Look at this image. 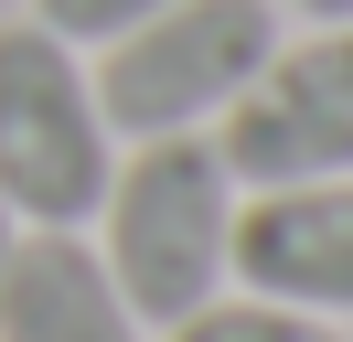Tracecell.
Instances as JSON below:
<instances>
[{
	"mask_svg": "<svg viewBox=\"0 0 353 342\" xmlns=\"http://www.w3.org/2000/svg\"><path fill=\"white\" fill-rule=\"evenodd\" d=\"M236 203H246V182L225 171L214 128L139 139L129 161L108 171V203H97L108 246L97 256H108L118 299H129L150 332H172L203 299H225V278H236Z\"/></svg>",
	"mask_w": 353,
	"mask_h": 342,
	"instance_id": "1",
	"label": "cell"
},
{
	"mask_svg": "<svg viewBox=\"0 0 353 342\" xmlns=\"http://www.w3.org/2000/svg\"><path fill=\"white\" fill-rule=\"evenodd\" d=\"M268 54H279L268 0H172V11L129 21L118 43H97V118H108V139L214 128L257 86Z\"/></svg>",
	"mask_w": 353,
	"mask_h": 342,
	"instance_id": "2",
	"label": "cell"
},
{
	"mask_svg": "<svg viewBox=\"0 0 353 342\" xmlns=\"http://www.w3.org/2000/svg\"><path fill=\"white\" fill-rule=\"evenodd\" d=\"M108 118H97V75L75 43L43 21H0V214L11 225H86L108 203Z\"/></svg>",
	"mask_w": 353,
	"mask_h": 342,
	"instance_id": "3",
	"label": "cell"
},
{
	"mask_svg": "<svg viewBox=\"0 0 353 342\" xmlns=\"http://www.w3.org/2000/svg\"><path fill=\"white\" fill-rule=\"evenodd\" d=\"M214 150L236 182H353V21H321L310 43H279L236 107L214 118Z\"/></svg>",
	"mask_w": 353,
	"mask_h": 342,
	"instance_id": "4",
	"label": "cell"
},
{
	"mask_svg": "<svg viewBox=\"0 0 353 342\" xmlns=\"http://www.w3.org/2000/svg\"><path fill=\"white\" fill-rule=\"evenodd\" d=\"M236 278L310 321H353V182H268L236 203Z\"/></svg>",
	"mask_w": 353,
	"mask_h": 342,
	"instance_id": "5",
	"label": "cell"
},
{
	"mask_svg": "<svg viewBox=\"0 0 353 342\" xmlns=\"http://www.w3.org/2000/svg\"><path fill=\"white\" fill-rule=\"evenodd\" d=\"M0 342H150V321L118 299L108 256L75 225H22L0 268Z\"/></svg>",
	"mask_w": 353,
	"mask_h": 342,
	"instance_id": "6",
	"label": "cell"
},
{
	"mask_svg": "<svg viewBox=\"0 0 353 342\" xmlns=\"http://www.w3.org/2000/svg\"><path fill=\"white\" fill-rule=\"evenodd\" d=\"M172 342H343V332L310 321V310H289V299L236 289V299H203L193 321H172Z\"/></svg>",
	"mask_w": 353,
	"mask_h": 342,
	"instance_id": "7",
	"label": "cell"
},
{
	"mask_svg": "<svg viewBox=\"0 0 353 342\" xmlns=\"http://www.w3.org/2000/svg\"><path fill=\"white\" fill-rule=\"evenodd\" d=\"M150 11H172V0H32V21H43L54 43H118L129 21H150Z\"/></svg>",
	"mask_w": 353,
	"mask_h": 342,
	"instance_id": "8",
	"label": "cell"
},
{
	"mask_svg": "<svg viewBox=\"0 0 353 342\" xmlns=\"http://www.w3.org/2000/svg\"><path fill=\"white\" fill-rule=\"evenodd\" d=\"M300 11H321V21H353V0H300Z\"/></svg>",
	"mask_w": 353,
	"mask_h": 342,
	"instance_id": "9",
	"label": "cell"
},
{
	"mask_svg": "<svg viewBox=\"0 0 353 342\" xmlns=\"http://www.w3.org/2000/svg\"><path fill=\"white\" fill-rule=\"evenodd\" d=\"M11 235H22V225H11V214H0V268H11Z\"/></svg>",
	"mask_w": 353,
	"mask_h": 342,
	"instance_id": "10",
	"label": "cell"
}]
</instances>
